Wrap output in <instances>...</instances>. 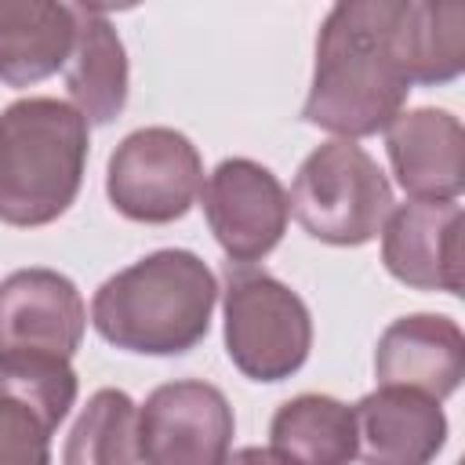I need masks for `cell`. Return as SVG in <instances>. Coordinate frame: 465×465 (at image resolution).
<instances>
[{"label":"cell","mask_w":465,"mask_h":465,"mask_svg":"<svg viewBox=\"0 0 465 465\" xmlns=\"http://www.w3.org/2000/svg\"><path fill=\"white\" fill-rule=\"evenodd\" d=\"M403 0L334 4L320 40L312 91L302 116L341 138L385 131L411 94V73L400 47Z\"/></svg>","instance_id":"1"},{"label":"cell","mask_w":465,"mask_h":465,"mask_svg":"<svg viewBox=\"0 0 465 465\" xmlns=\"http://www.w3.org/2000/svg\"><path fill=\"white\" fill-rule=\"evenodd\" d=\"M214 302V272L193 251H156L98 287L91 320L116 349L174 356L207 334Z\"/></svg>","instance_id":"2"},{"label":"cell","mask_w":465,"mask_h":465,"mask_svg":"<svg viewBox=\"0 0 465 465\" xmlns=\"http://www.w3.org/2000/svg\"><path fill=\"white\" fill-rule=\"evenodd\" d=\"M87 163V120L58 98L0 113V222L47 225L69 211Z\"/></svg>","instance_id":"3"},{"label":"cell","mask_w":465,"mask_h":465,"mask_svg":"<svg viewBox=\"0 0 465 465\" xmlns=\"http://www.w3.org/2000/svg\"><path fill=\"white\" fill-rule=\"evenodd\" d=\"M287 203L312 240L360 247L381 232L392 189L371 153L349 138H334L305 156Z\"/></svg>","instance_id":"4"},{"label":"cell","mask_w":465,"mask_h":465,"mask_svg":"<svg viewBox=\"0 0 465 465\" xmlns=\"http://www.w3.org/2000/svg\"><path fill=\"white\" fill-rule=\"evenodd\" d=\"M312 345L305 302L269 272L225 262V349L229 360L254 381L294 374Z\"/></svg>","instance_id":"5"},{"label":"cell","mask_w":465,"mask_h":465,"mask_svg":"<svg viewBox=\"0 0 465 465\" xmlns=\"http://www.w3.org/2000/svg\"><path fill=\"white\" fill-rule=\"evenodd\" d=\"M105 189L124 218L163 225L196 203L203 189V163L185 134L171 127H142L116 145Z\"/></svg>","instance_id":"6"},{"label":"cell","mask_w":465,"mask_h":465,"mask_svg":"<svg viewBox=\"0 0 465 465\" xmlns=\"http://www.w3.org/2000/svg\"><path fill=\"white\" fill-rule=\"evenodd\" d=\"M232 407L207 381H171L138 411V454L145 465H225Z\"/></svg>","instance_id":"7"},{"label":"cell","mask_w":465,"mask_h":465,"mask_svg":"<svg viewBox=\"0 0 465 465\" xmlns=\"http://www.w3.org/2000/svg\"><path fill=\"white\" fill-rule=\"evenodd\" d=\"M87 309L54 269H18L0 283V360H73Z\"/></svg>","instance_id":"8"},{"label":"cell","mask_w":465,"mask_h":465,"mask_svg":"<svg viewBox=\"0 0 465 465\" xmlns=\"http://www.w3.org/2000/svg\"><path fill=\"white\" fill-rule=\"evenodd\" d=\"M200 193H203L207 225L222 243V251L229 254V262L251 265L280 243L291 203L276 174L265 171L262 163L222 160Z\"/></svg>","instance_id":"9"},{"label":"cell","mask_w":465,"mask_h":465,"mask_svg":"<svg viewBox=\"0 0 465 465\" xmlns=\"http://www.w3.org/2000/svg\"><path fill=\"white\" fill-rule=\"evenodd\" d=\"M73 400L65 360H0V465H51V432Z\"/></svg>","instance_id":"10"},{"label":"cell","mask_w":465,"mask_h":465,"mask_svg":"<svg viewBox=\"0 0 465 465\" xmlns=\"http://www.w3.org/2000/svg\"><path fill=\"white\" fill-rule=\"evenodd\" d=\"M461 225L458 200H411L389 211L381 225L385 269L407 287L461 294Z\"/></svg>","instance_id":"11"},{"label":"cell","mask_w":465,"mask_h":465,"mask_svg":"<svg viewBox=\"0 0 465 465\" xmlns=\"http://www.w3.org/2000/svg\"><path fill=\"white\" fill-rule=\"evenodd\" d=\"M378 385L414 389L429 400L450 396L465 378V338L447 316H403L385 327L374 352Z\"/></svg>","instance_id":"12"},{"label":"cell","mask_w":465,"mask_h":465,"mask_svg":"<svg viewBox=\"0 0 465 465\" xmlns=\"http://www.w3.org/2000/svg\"><path fill=\"white\" fill-rule=\"evenodd\" d=\"M352 418L363 465H429L447 440L440 403L414 389L378 385L352 407Z\"/></svg>","instance_id":"13"},{"label":"cell","mask_w":465,"mask_h":465,"mask_svg":"<svg viewBox=\"0 0 465 465\" xmlns=\"http://www.w3.org/2000/svg\"><path fill=\"white\" fill-rule=\"evenodd\" d=\"M389 160L414 200H458L465 185V131L443 109L400 113L389 124Z\"/></svg>","instance_id":"14"},{"label":"cell","mask_w":465,"mask_h":465,"mask_svg":"<svg viewBox=\"0 0 465 465\" xmlns=\"http://www.w3.org/2000/svg\"><path fill=\"white\" fill-rule=\"evenodd\" d=\"M76 44V15L69 4L0 0V80L25 87L62 69Z\"/></svg>","instance_id":"15"},{"label":"cell","mask_w":465,"mask_h":465,"mask_svg":"<svg viewBox=\"0 0 465 465\" xmlns=\"http://www.w3.org/2000/svg\"><path fill=\"white\" fill-rule=\"evenodd\" d=\"M76 44L65 62V87L76 113L91 124H109L127 102V54L102 7H73Z\"/></svg>","instance_id":"16"},{"label":"cell","mask_w":465,"mask_h":465,"mask_svg":"<svg viewBox=\"0 0 465 465\" xmlns=\"http://www.w3.org/2000/svg\"><path fill=\"white\" fill-rule=\"evenodd\" d=\"M272 447L298 465H349L356 458L352 407L331 396H294L269 425Z\"/></svg>","instance_id":"17"},{"label":"cell","mask_w":465,"mask_h":465,"mask_svg":"<svg viewBox=\"0 0 465 465\" xmlns=\"http://www.w3.org/2000/svg\"><path fill=\"white\" fill-rule=\"evenodd\" d=\"M400 47L411 84L454 80L465 65V4L458 0H403Z\"/></svg>","instance_id":"18"},{"label":"cell","mask_w":465,"mask_h":465,"mask_svg":"<svg viewBox=\"0 0 465 465\" xmlns=\"http://www.w3.org/2000/svg\"><path fill=\"white\" fill-rule=\"evenodd\" d=\"M65 465H142L138 454V411L127 392L98 389L76 418Z\"/></svg>","instance_id":"19"},{"label":"cell","mask_w":465,"mask_h":465,"mask_svg":"<svg viewBox=\"0 0 465 465\" xmlns=\"http://www.w3.org/2000/svg\"><path fill=\"white\" fill-rule=\"evenodd\" d=\"M225 465H298V461H291L276 447H240L232 458H225Z\"/></svg>","instance_id":"20"}]
</instances>
